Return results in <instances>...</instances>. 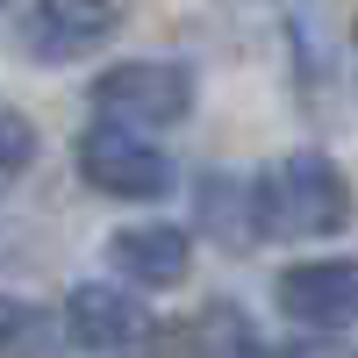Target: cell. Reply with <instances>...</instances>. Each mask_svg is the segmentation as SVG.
Returning <instances> with one entry per match:
<instances>
[{
    "instance_id": "6da1fadb",
    "label": "cell",
    "mask_w": 358,
    "mask_h": 358,
    "mask_svg": "<svg viewBox=\"0 0 358 358\" xmlns=\"http://www.w3.org/2000/svg\"><path fill=\"white\" fill-rule=\"evenodd\" d=\"M251 215H258V244H308V236H337L351 222V179L322 158V151H287L251 179Z\"/></svg>"
},
{
    "instance_id": "7a4b0ae2",
    "label": "cell",
    "mask_w": 358,
    "mask_h": 358,
    "mask_svg": "<svg viewBox=\"0 0 358 358\" xmlns=\"http://www.w3.org/2000/svg\"><path fill=\"white\" fill-rule=\"evenodd\" d=\"M194 65H172V57H122L94 79V115L122 129H172L194 115Z\"/></svg>"
},
{
    "instance_id": "3957f363",
    "label": "cell",
    "mask_w": 358,
    "mask_h": 358,
    "mask_svg": "<svg viewBox=\"0 0 358 358\" xmlns=\"http://www.w3.org/2000/svg\"><path fill=\"white\" fill-rule=\"evenodd\" d=\"M79 179L94 194H108V201H165L172 194V158L143 129L94 122L79 136Z\"/></svg>"
},
{
    "instance_id": "277c9868",
    "label": "cell",
    "mask_w": 358,
    "mask_h": 358,
    "mask_svg": "<svg viewBox=\"0 0 358 358\" xmlns=\"http://www.w3.org/2000/svg\"><path fill=\"white\" fill-rule=\"evenodd\" d=\"M122 15H129L122 0H36L15 22V43L36 65H72V57H94L122 29Z\"/></svg>"
},
{
    "instance_id": "5b68a950",
    "label": "cell",
    "mask_w": 358,
    "mask_h": 358,
    "mask_svg": "<svg viewBox=\"0 0 358 358\" xmlns=\"http://www.w3.org/2000/svg\"><path fill=\"white\" fill-rule=\"evenodd\" d=\"M65 337L94 358H129L151 344V308H143V294H122L108 280H79L65 294Z\"/></svg>"
},
{
    "instance_id": "8992f818",
    "label": "cell",
    "mask_w": 358,
    "mask_h": 358,
    "mask_svg": "<svg viewBox=\"0 0 358 358\" xmlns=\"http://www.w3.org/2000/svg\"><path fill=\"white\" fill-rule=\"evenodd\" d=\"M280 315L301 330H351L358 322V258H301L280 273Z\"/></svg>"
},
{
    "instance_id": "52a82bcc",
    "label": "cell",
    "mask_w": 358,
    "mask_h": 358,
    "mask_svg": "<svg viewBox=\"0 0 358 358\" xmlns=\"http://www.w3.org/2000/svg\"><path fill=\"white\" fill-rule=\"evenodd\" d=\"M108 265L122 273V287L136 294H165L194 273V236L172 229V222H136V229H115L108 236Z\"/></svg>"
},
{
    "instance_id": "ba28073f",
    "label": "cell",
    "mask_w": 358,
    "mask_h": 358,
    "mask_svg": "<svg viewBox=\"0 0 358 358\" xmlns=\"http://www.w3.org/2000/svg\"><path fill=\"white\" fill-rule=\"evenodd\" d=\"M201 222L215 229V244H222V251H251V244H258V215H251V179L208 172V179H201Z\"/></svg>"
},
{
    "instance_id": "9c48e42d",
    "label": "cell",
    "mask_w": 358,
    "mask_h": 358,
    "mask_svg": "<svg viewBox=\"0 0 358 358\" xmlns=\"http://www.w3.org/2000/svg\"><path fill=\"white\" fill-rule=\"evenodd\" d=\"M50 344H57V322L36 301L0 294V358H50Z\"/></svg>"
},
{
    "instance_id": "30bf717a",
    "label": "cell",
    "mask_w": 358,
    "mask_h": 358,
    "mask_svg": "<svg viewBox=\"0 0 358 358\" xmlns=\"http://www.w3.org/2000/svg\"><path fill=\"white\" fill-rule=\"evenodd\" d=\"M29 165H36V122L15 115V108H0V179H15Z\"/></svg>"
},
{
    "instance_id": "8fae6325",
    "label": "cell",
    "mask_w": 358,
    "mask_h": 358,
    "mask_svg": "<svg viewBox=\"0 0 358 358\" xmlns=\"http://www.w3.org/2000/svg\"><path fill=\"white\" fill-rule=\"evenodd\" d=\"M287 358H351V351H344V344H294Z\"/></svg>"
},
{
    "instance_id": "7c38bea8",
    "label": "cell",
    "mask_w": 358,
    "mask_h": 358,
    "mask_svg": "<svg viewBox=\"0 0 358 358\" xmlns=\"http://www.w3.org/2000/svg\"><path fill=\"white\" fill-rule=\"evenodd\" d=\"M8 8H15V0H0V15H8Z\"/></svg>"
}]
</instances>
